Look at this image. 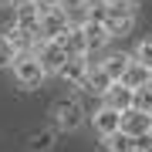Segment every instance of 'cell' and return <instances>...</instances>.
Wrapping results in <instances>:
<instances>
[{
  "label": "cell",
  "mask_w": 152,
  "mask_h": 152,
  "mask_svg": "<svg viewBox=\"0 0 152 152\" xmlns=\"http://www.w3.org/2000/svg\"><path fill=\"white\" fill-rule=\"evenodd\" d=\"M44 78H48V68H44V61H41L37 51L17 54V61H14V81L20 88H41Z\"/></svg>",
  "instance_id": "obj_2"
},
{
  "label": "cell",
  "mask_w": 152,
  "mask_h": 152,
  "mask_svg": "<svg viewBox=\"0 0 152 152\" xmlns=\"http://www.w3.org/2000/svg\"><path fill=\"white\" fill-rule=\"evenodd\" d=\"M91 129L98 132V135H112V132L122 129V112L112 108V105H102L95 115H91Z\"/></svg>",
  "instance_id": "obj_10"
},
{
  "label": "cell",
  "mask_w": 152,
  "mask_h": 152,
  "mask_svg": "<svg viewBox=\"0 0 152 152\" xmlns=\"http://www.w3.org/2000/svg\"><path fill=\"white\" fill-rule=\"evenodd\" d=\"M102 98H105V105H112V108H118V112L135 108V88H132V85H125V81H115V85H112Z\"/></svg>",
  "instance_id": "obj_9"
},
{
  "label": "cell",
  "mask_w": 152,
  "mask_h": 152,
  "mask_svg": "<svg viewBox=\"0 0 152 152\" xmlns=\"http://www.w3.org/2000/svg\"><path fill=\"white\" fill-rule=\"evenodd\" d=\"M17 4V0H0V7H14Z\"/></svg>",
  "instance_id": "obj_23"
},
{
  "label": "cell",
  "mask_w": 152,
  "mask_h": 152,
  "mask_svg": "<svg viewBox=\"0 0 152 152\" xmlns=\"http://www.w3.org/2000/svg\"><path fill=\"white\" fill-rule=\"evenodd\" d=\"M68 27H71V20H68L64 7H44L41 4V27H37V37L41 41H58Z\"/></svg>",
  "instance_id": "obj_3"
},
{
  "label": "cell",
  "mask_w": 152,
  "mask_h": 152,
  "mask_svg": "<svg viewBox=\"0 0 152 152\" xmlns=\"http://www.w3.org/2000/svg\"><path fill=\"white\" fill-rule=\"evenodd\" d=\"M85 37H88V51L95 54V51H105V44L112 41V31L105 27L102 20H95V17H91V20L85 24Z\"/></svg>",
  "instance_id": "obj_14"
},
{
  "label": "cell",
  "mask_w": 152,
  "mask_h": 152,
  "mask_svg": "<svg viewBox=\"0 0 152 152\" xmlns=\"http://www.w3.org/2000/svg\"><path fill=\"white\" fill-rule=\"evenodd\" d=\"M102 64L108 68V75L115 78V81H122V78H125V71H129V64H132V58H129V54H108Z\"/></svg>",
  "instance_id": "obj_16"
},
{
  "label": "cell",
  "mask_w": 152,
  "mask_h": 152,
  "mask_svg": "<svg viewBox=\"0 0 152 152\" xmlns=\"http://www.w3.org/2000/svg\"><path fill=\"white\" fill-rule=\"evenodd\" d=\"M14 27H20V31L37 37V27H41V4L37 0H17L14 4Z\"/></svg>",
  "instance_id": "obj_4"
},
{
  "label": "cell",
  "mask_w": 152,
  "mask_h": 152,
  "mask_svg": "<svg viewBox=\"0 0 152 152\" xmlns=\"http://www.w3.org/2000/svg\"><path fill=\"white\" fill-rule=\"evenodd\" d=\"M122 132H129L135 139H149L152 135V112H142V108L122 112Z\"/></svg>",
  "instance_id": "obj_6"
},
{
  "label": "cell",
  "mask_w": 152,
  "mask_h": 152,
  "mask_svg": "<svg viewBox=\"0 0 152 152\" xmlns=\"http://www.w3.org/2000/svg\"><path fill=\"white\" fill-rule=\"evenodd\" d=\"M51 145H54V135L51 132H37L31 139V152H51Z\"/></svg>",
  "instance_id": "obj_19"
},
{
  "label": "cell",
  "mask_w": 152,
  "mask_h": 152,
  "mask_svg": "<svg viewBox=\"0 0 152 152\" xmlns=\"http://www.w3.org/2000/svg\"><path fill=\"white\" fill-rule=\"evenodd\" d=\"M139 152H152V135L149 139H139Z\"/></svg>",
  "instance_id": "obj_21"
},
{
  "label": "cell",
  "mask_w": 152,
  "mask_h": 152,
  "mask_svg": "<svg viewBox=\"0 0 152 152\" xmlns=\"http://www.w3.org/2000/svg\"><path fill=\"white\" fill-rule=\"evenodd\" d=\"M54 122H58V129L75 132L78 125L85 122V112H81L78 102H58V105H54Z\"/></svg>",
  "instance_id": "obj_8"
},
{
  "label": "cell",
  "mask_w": 152,
  "mask_h": 152,
  "mask_svg": "<svg viewBox=\"0 0 152 152\" xmlns=\"http://www.w3.org/2000/svg\"><path fill=\"white\" fill-rule=\"evenodd\" d=\"M17 54H20V51H17V48H14V44L7 41V37H0V68H14Z\"/></svg>",
  "instance_id": "obj_17"
},
{
  "label": "cell",
  "mask_w": 152,
  "mask_h": 152,
  "mask_svg": "<svg viewBox=\"0 0 152 152\" xmlns=\"http://www.w3.org/2000/svg\"><path fill=\"white\" fill-rule=\"evenodd\" d=\"M135 58L142 61V64H149V68H152V37H142V41H139Z\"/></svg>",
  "instance_id": "obj_20"
},
{
  "label": "cell",
  "mask_w": 152,
  "mask_h": 152,
  "mask_svg": "<svg viewBox=\"0 0 152 152\" xmlns=\"http://www.w3.org/2000/svg\"><path fill=\"white\" fill-rule=\"evenodd\" d=\"M37 4H44V7H64V0H37Z\"/></svg>",
  "instance_id": "obj_22"
},
{
  "label": "cell",
  "mask_w": 152,
  "mask_h": 152,
  "mask_svg": "<svg viewBox=\"0 0 152 152\" xmlns=\"http://www.w3.org/2000/svg\"><path fill=\"white\" fill-rule=\"evenodd\" d=\"M122 81H125V85H132V88H142V85H149V81H152V68H149V64H142V61L132 54V64H129V71H125Z\"/></svg>",
  "instance_id": "obj_15"
},
{
  "label": "cell",
  "mask_w": 152,
  "mask_h": 152,
  "mask_svg": "<svg viewBox=\"0 0 152 152\" xmlns=\"http://www.w3.org/2000/svg\"><path fill=\"white\" fill-rule=\"evenodd\" d=\"M64 4H91V0H64Z\"/></svg>",
  "instance_id": "obj_24"
},
{
  "label": "cell",
  "mask_w": 152,
  "mask_h": 152,
  "mask_svg": "<svg viewBox=\"0 0 152 152\" xmlns=\"http://www.w3.org/2000/svg\"><path fill=\"white\" fill-rule=\"evenodd\" d=\"M102 152H139V139L118 129L112 135H102Z\"/></svg>",
  "instance_id": "obj_11"
},
{
  "label": "cell",
  "mask_w": 152,
  "mask_h": 152,
  "mask_svg": "<svg viewBox=\"0 0 152 152\" xmlns=\"http://www.w3.org/2000/svg\"><path fill=\"white\" fill-rule=\"evenodd\" d=\"M88 71H91V58H88V54H81V58H68V61H64V68H61L58 75L64 78L68 85L85 88V81H88Z\"/></svg>",
  "instance_id": "obj_7"
},
{
  "label": "cell",
  "mask_w": 152,
  "mask_h": 152,
  "mask_svg": "<svg viewBox=\"0 0 152 152\" xmlns=\"http://www.w3.org/2000/svg\"><path fill=\"white\" fill-rule=\"evenodd\" d=\"M115 85V78L108 75V68L91 61V71H88V81H85V91H95V95H105L108 88Z\"/></svg>",
  "instance_id": "obj_12"
},
{
  "label": "cell",
  "mask_w": 152,
  "mask_h": 152,
  "mask_svg": "<svg viewBox=\"0 0 152 152\" xmlns=\"http://www.w3.org/2000/svg\"><path fill=\"white\" fill-rule=\"evenodd\" d=\"M135 108L152 112V81H149V85H142V88H135Z\"/></svg>",
  "instance_id": "obj_18"
},
{
  "label": "cell",
  "mask_w": 152,
  "mask_h": 152,
  "mask_svg": "<svg viewBox=\"0 0 152 152\" xmlns=\"http://www.w3.org/2000/svg\"><path fill=\"white\" fill-rule=\"evenodd\" d=\"M37 54H41V61H44V68H48V75H58V71L64 68V61L71 58L68 48L61 44V37H58V41H37Z\"/></svg>",
  "instance_id": "obj_5"
},
{
  "label": "cell",
  "mask_w": 152,
  "mask_h": 152,
  "mask_svg": "<svg viewBox=\"0 0 152 152\" xmlns=\"http://www.w3.org/2000/svg\"><path fill=\"white\" fill-rule=\"evenodd\" d=\"M61 44L68 48V54H71V58L91 54V51H88V37H85V27H75V24H71V27H68L64 34H61Z\"/></svg>",
  "instance_id": "obj_13"
},
{
  "label": "cell",
  "mask_w": 152,
  "mask_h": 152,
  "mask_svg": "<svg viewBox=\"0 0 152 152\" xmlns=\"http://www.w3.org/2000/svg\"><path fill=\"white\" fill-rule=\"evenodd\" d=\"M91 17L102 20L112 31V37H125L135 27V7H132V0H98V4L91 0Z\"/></svg>",
  "instance_id": "obj_1"
}]
</instances>
